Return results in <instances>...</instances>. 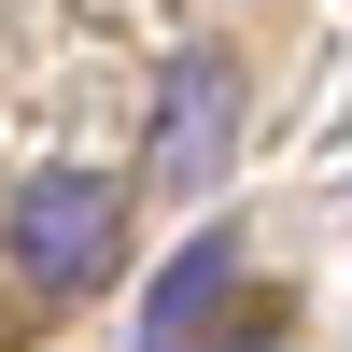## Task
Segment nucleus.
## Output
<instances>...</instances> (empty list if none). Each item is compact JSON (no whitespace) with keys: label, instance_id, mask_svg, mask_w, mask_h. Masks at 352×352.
I'll return each instance as SVG.
<instances>
[{"label":"nucleus","instance_id":"1","mask_svg":"<svg viewBox=\"0 0 352 352\" xmlns=\"http://www.w3.org/2000/svg\"><path fill=\"white\" fill-rule=\"evenodd\" d=\"M0 254H14L28 296H99L113 254H127V184H113V169H43V184H14Z\"/></svg>","mask_w":352,"mask_h":352},{"label":"nucleus","instance_id":"2","mask_svg":"<svg viewBox=\"0 0 352 352\" xmlns=\"http://www.w3.org/2000/svg\"><path fill=\"white\" fill-rule=\"evenodd\" d=\"M226 141H240V71H226V56H184V71L155 85V141H141V155H155V184L184 197V184L226 169Z\"/></svg>","mask_w":352,"mask_h":352},{"label":"nucleus","instance_id":"3","mask_svg":"<svg viewBox=\"0 0 352 352\" xmlns=\"http://www.w3.org/2000/svg\"><path fill=\"white\" fill-rule=\"evenodd\" d=\"M226 310H240V240H226V226H197V240L155 268V296H141V338H212Z\"/></svg>","mask_w":352,"mask_h":352}]
</instances>
